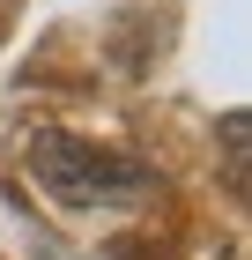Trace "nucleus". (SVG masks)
Listing matches in <instances>:
<instances>
[{"label": "nucleus", "instance_id": "f257e3e1", "mask_svg": "<svg viewBox=\"0 0 252 260\" xmlns=\"http://www.w3.org/2000/svg\"><path fill=\"white\" fill-rule=\"evenodd\" d=\"M30 171L52 201L67 208H126L156 186V171L126 149H97V141L67 134V126H38L30 134Z\"/></svg>", "mask_w": 252, "mask_h": 260}]
</instances>
